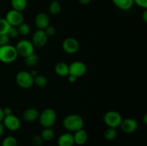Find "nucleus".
<instances>
[{
	"label": "nucleus",
	"mask_w": 147,
	"mask_h": 146,
	"mask_svg": "<svg viewBox=\"0 0 147 146\" xmlns=\"http://www.w3.org/2000/svg\"><path fill=\"white\" fill-rule=\"evenodd\" d=\"M63 125L67 130L70 132H76L83 129L84 121L81 116L76 114L69 115L66 116L63 121Z\"/></svg>",
	"instance_id": "obj_1"
},
{
	"label": "nucleus",
	"mask_w": 147,
	"mask_h": 146,
	"mask_svg": "<svg viewBox=\"0 0 147 146\" xmlns=\"http://www.w3.org/2000/svg\"><path fill=\"white\" fill-rule=\"evenodd\" d=\"M18 54L14 46L11 44L0 46V61L3 63L9 64L15 61Z\"/></svg>",
	"instance_id": "obj_2"
},
{
	"label": "nucleus",
	"mask_w": 147,
	"mask_h": 146,
	"mask_svg": "<svg viewBox=\"0 0 147 146\" xmlns=\"http://www.w3.org/2000/svg\"><path fill=\"white\" fill-rule=\"evenodd\" d=\"M57 115L53 109L47 108L43 110L39 115L40 123L43 127H52L55 124Z\"/></svg>",
	"instance_id": "obj_3"
},
{
	"label": "nucleus",
	"mask_w": 147,
	"mask_h": 146,
	"mask_svg": "<svg viewBox=\"0 0 147 146\" xmlns=\"http://www.w3.org/2000/svg\"><path fill=\"white\" fill-rule=\"evenodd\" d=\"M103 120H104L105 124L109 127L116 128L120 126L123 120H122L121 115L119 112L111 110V111L106 113V114L104 115V117H103Z\"/></svg>",
	"instance_id": "obj_4"
},
{
	"label": "nucleus",
	"mask_w": 147,
	"mask_h": 146,
	"mask_svg": "<svg viewBox=\"0 0 147 146\" xmlns=\"http://www.w3.org/2000/svg\"><path fill=\"white\" fill-rule=\"evenodd\" d=\"M16 82L22 88L27 89L34 84V77L30 72L27 71H20L16 75Z\"/></svg>",
	"instance_id": "obj_5"
},
{
	"label": "nucleus",
	"mask_w": 147,
	"mask_h": 146,
	"mask_svg": "<svg viewBox=\"0 0 147 146\" xmlns=\"http://www.w3.org/2000/svg\"><path fill=\"white\" fill-rule=\"evenodd\" d=\"M15 48L18 56H22L24 58L33 54L34 51V47L32 42L27 40H22L18 42Z\"/></svg>",
	"instance_id": "obj_6"
},
{
	"label": "nucleus",
	"mask_w": 147,
	"mask_h": 146,
	"mask_svg": "<svg viewBox=\"0 0 147 146\" xmlns=\"http://www.w3.org/2000/svg\"><path fill=\"white\" fill-rule=\"evenodd\" d=\"M5 19L8 21L11 27H18L24 22V16L21 11L11 9L7 13Z\"/></svg>",
	"instance_id": "obj_7"
},
{
	"label": "nucleus",
	"mask_w": 147,
	"mask_h": 146,
	"mask_svg": "<svg viewBox=\"0 0 147 146\" xmlns=\"http://www.w3.org/2000/svg\"><path fill=\"white\" fill-rule=\"evenodd\" d=\"M87 72V67L83 62L75 61L69 65V74L76 77V78L84 75Z\"/></svg>",
	"instance_id": "obj_8"
},
{
	"label": "nucleus",
	"mask_w": 147,
	"mask_h": 146,
	"mask_svg": "<svg viewBox=\"0 0 147 146\" xmlns=\"http://www.w3.org/2000/svg\"><path fill=\"white\" fill-rule=\"evenodd\" d=\"M2 123L4 127L11 131H17L21 127V123H20V119L13 114L4 116Z\"/></svg>",
	"instance_id": "obj_9"
},
{
	"label": "nucleus",
	"mask_w": 147,
	"mask_h": 146,
	"mask_svg": "<svg viewBox=\"0 0 147 146\" xmlns=\"http://www.w3.org/2000/svg\"><path fill=\"white\" fill-rule=\"evenodd\" d=\"M63 49L67 54H75L77 52L80 47L79 42L73 37H67L63 41Z\"/></svg>",
	"instance_id": "obj_10"
},
{
	"label": "nucleus",
	"mask_w": 147,
	"mask_h": 146,
	"mask_svg": "<svg viewBox=\"0 0 147 146\" xmlns=\"http://www.w3.org/2000/svg\"><path fill=\"white\" fill-rule=\"evenodd\" d=\"M47 39H48V37L45 34L44 30L37 29L33 34L32 43L34 47L40 48L45 45L47 42Z\"/></svg>",
	"instance_id": "obj_11"
},
{
	"label": "nucleus",
	"mask_w": 147,
	"mask_h": 146,
	"mask_svg": "<svg viewBox=\"0 0 147 146\" xmlns=\"http://www.w3.org/2000/svg\"><path fill=\"white\" fill-rule=\"evenodd\" d=\"M119 127L123 133H132L137 130L138 123L133 118H126L122 120Z\"/></svg>",
	"instance_id": "obj_12"
},
{
	"label": "nucleus",
	"mask_w": 147,
	"mask_h": 146,
	"mask_svg": "<svg viewBox=\"0 0 147 146\" xmlns=\"http://www.w3.org/2000/svg\"><path fill=\"white\" fill-rule=\"evenodd\" d=\"M34 23L38 29L44 30L48 25H50V18L45 13L40 12L36 15Z\"/></svg>",
	"instance_id": "obj_13"
},
{
	"label": "nucleus",
	"mask_w": 147,
	"mask_h": 146,
	"mask_svg": "<svg viewBox=\"0 0 147 146\" xmlns=\"http://www.w3.org/2000/svg\"><path fill=\"white\" fill-rule=\"evenodd\" d=\"M74 144L73 135L70 133H63L57 139L58 146H73Z\"/></svg>",
	"instance_id": "obj_14"
},
{
	"label": "nucleus",
	"mask_w": 147,
	"mask_h": 146,
	"mask_svg": "<svg viewBox=\"0 0 147 146\" xmlns=\"http://www.w3.org/2000/svg\"><path fill=\"white\" fill-rule=\"evenodd\" d=\"M39 115H40V113L38 110L35 108H28L22 114V118L24 121L29 122V123H32V122H34L39 118Z\"/></svg>",
	"instance_id": "obj_15"
},
{
	"label": "nucleus",
	"mask_w": 147,
	"mask_h": 146,
	"mask_svg": "<svg viewBox=\"0 0 147 146\" xmlns=\"http://www.w3.org/2000/svg\"><path fill=\"white\" fill-rule=\"evenodd\" d=\"M73 138H74L75 144H77L78 145H83L86 143L88 140V134L86 131L83 129L78 130L75 132L73 135Z\"/></svg>",
	"instance_id": "obj_16"
},
{
	"label": "nucleus",
	"mask_w": 147,
	"mask_h": 146,
	"mask_svg": "<svg viewBox=\"0 0 147 146\" xmlns=\"http://www.w3.org/2000/svg\"><path fill=\"white\" fill-rule=\"evenodd\" d=\"M116 7L121 10L127 11L131 9L134 5V0H112Z\"/></svg>",
	"instance_id": "obj_17"
},
{
	"label": "nucleus",
	"mask_w": 147,
	"mask_h": 146,
	"mask_svg": "<svg viewBox=\"0 0 147 146\" xmlns=\"http://www.w3.org/2000/svg\"><path fill=\"white\" fill-rule=\"evenodd\" d=\"M55 72L60 77H67L69 75V65L65 62H60L55 65Z\"/></svg>",
	"instance_id": "obj_18"
},
{
	"label": "nucleus",
	"mask_w": 147,
	"mask_h": 146,
	"mask_svg": "<svg viewBox=\"0 0 147 146\" xmlns=\"http://www.w3.org/2000/svg\"><path fill=\"white\" fill-rule=\"evenodd\" d=\"M11 4L13 9L22 12L27 7V0H11Z\"/></svg>",
	"instance_id": "obj_19"
},
{
	"label": "nucleus",
	"mask_w": 147,
	"mask_h": 146,
	"mask_svg": "<svg viewBox=\"0 0 147 146\" xmlns=\"http://www.w3.org/2000/svg\"><path fill=\"white\" fill-rule=\"evenodd\" d=\"M54 130L52 127H45L44 130L42 131L40 136L44 141H50L54 137Z\"/></svg>",
	"instance_id": "obj_20"
},
{
	"label": "nucleus",
	"mask_w": 147,
	"mask_h": 146,
	"mask_svg": "<svg viewBox=\"0 0 147 146\" xmlns=\"http://www.w3.org/2000/svg\"><path fill=\"white\" fill-rule=\"evenodd\" d=\"M39 62V58L37 54L34 53L30 54L27 57H24V63L28 67H34L37 65Z\"/></svg>",
	"instance_id": "obj_21"
},
{
	"label": "nucleus",
	"mask_w": 147,
	"mask_h": 146,
	"mask_svg": "<svg viewBox=\"0 0 147 146\" xmlns=\"http://www.w3.org/2000/svg\"><path fill=\"white\" fill-rule=\"evenodd\" d=\"M49 11L53 15H57L61 11V6L58 1L53 0L49 6Z\"/></svg>",
	"instance_id": "obj_22"
},
{
	"label": "nucleus",
	"mask_w": 147,
	"mask_h": 146,
	"mask_svg": "<svg viewBox=\"0 0 147 146\" xmlns=\"http://www.w3.org/2000/svg\"><path fill=\"white\" fill-rule=\"evenodd\" d=\"M47 83H48V80L45 76L37 74L36 77H34V84H35L37 87H44L47 86Z\"/></svg>",
	"instance_id": "obj_23"
},
{
	"label": "nucleus",
	"mask_w": 147,
	"mask_h": 146,
	"mask_svg": "<svg viewBox=\"0 0 147 146\" xmlns=\"http://www.w3.org/2000/svg\"><path fill=\"white\" fill-rule=\"evenodd\" d=\"M117 136V131L116 128L109 127L104 132V137L107 140H113Z\"/></svg>",
	"instance_id": "obj_24"
},
{
	"label": "nucleus",
	"mask_w": 147,
	"mask_h": 146,
	"mask_svg": "<svg viewBox=\"0 0 147 146\" xmlns=\"http://www.w3.org/2000/svg\"><path fill=\"white\" fill-rule=\"evenodd\" d=\"M11 25L5 19H0V34H7Z\"/></svg>",
	"instance_id": "obj_25"
},
{
	"label": "nucleus",
	"mask_w": 147,
	"mask_h": 146,
	"mask_svg": "<svg viewBox=\"0 0 147 146\" xmlns=\"http://www.w3.org/2000/svg\"><path fill=\"white\" fill-rule=\"evenodd\" d=\"M18 29L19 34H21L22 36H26L27 34H30V27L29 24H26V23H22L20 25L17 27Z\"/></svg>",
	"instance_id": "obj_26"
},
{
	"label": "nucleus",
	"mask_w": 147,
	"mask_h": 146,
	"mask_svg": "<svg viewBox=\"0 0 147 146\" xmlns=\"http://www.w3.org/2000/svg\"><path fill=\"white\" fill-rule=\"evenodd\" d=\"M1 146H17V139L12 136H8L3 140Z\"/></svg>",
	"instance_id": "obj_27"
},
{
	"label": "nucleus",
	"mask_w": 147,
	"mask_h": 146,
	"mask_svg": "<svg viewBox=\"0 0 147 146\" xmlns=\"http://www.w3.org/2000/svg\"><path fill=\"white\" fill-rule=\"evenodd\" d=\"M7 35L9 37V38H17L20 34H19L18 29L17 27H11L9 30Z\"/></svg>",
	"instance_id": "obj_28"
},
{
	"label": "nucleus",
	"mask_w": 147,
	"mask_h": 146,
	"mask_svg": "<svg viewBox=\"0 0 147 146\" xmlns=\"http://www.w3.org/2000/svg\"><path fill=\"white\" fill-rule=\"evenodd\" d=\"M44 31L48 37H53V36L55 35L56 33L55 28L54 26H53V25H48L45 29Z\"/></svg>",
	"instance_id": "obj_29"
},
{
	"label": "nucleus",
	"mask_w": 147,
	"mask_h": 146,
	"mask_svg": "<svg viewBox=\"0 0 147 146\" xmlns=\"http://www.w3.org/2000/svg\"><path fill=\"white\" fill-rule=\"evenodd\" d=\"M43 141L44 140H42L40 135H34L32 140V143H33L34 146H41L42 145Z\"/></svg>",
	"instance_id": "obj_30"
},
{
	"label": "nucleus",
	"mask_w": 147,
	"mask_h": 146,
	"mask_svg": "<svg viewBox=\"0 0 147 146\" xmlns=\"http://www.w3.org/2000/svg\"><path fill=\"white\" fill-rule=\"evenodd\" d=\"M9 42V37L7 34H0V46L7 45Z\"/></svg>",
	"instance_id": "obj_31"
},
{
	"label": "nucleus",
	"mask_w": 147,
	"mask_h": 146,
	"mask_svg": "<svg viewBox=\"0 0 147 146\" xmlns=\"http://www.w3.org/2000/svg\"><path fill=\"white\" fill-rule=\"evenodd\" d=\"M134 3L139 6L141 8L146 9L147 8V0H134Z\"/></svg>",
	"instance_id": "obj_32"
},
{
	"label": "nucleus",
	"mask_w": 147,
	"mask_h": 146,
	"mask_svg": "<svg viewBox=\"0 0 147 146\" xmlns=\"http://www.w3.org/2000/svg\"><path fill=\"white\" fill-rule=\"evenodd\" d=\"M3 112H4V116H7V115H9L12 114V110H11L10 107H5L4 109H3Z\"/></svg>",
	"instance_id": "obj_33"
},
{
	"label": "nucleus",
	"mask_w": 147,
	"mask_h": 146,
	"mask_svg": "<svg viewBox=\"0 0 147 146\" xmlns=\"http://www.w3.org/2000/svg\"><path fill=\"white\" fill-rule=\"evenodd\" d=\"M76 80H77V78H76V77H74V76L70 75V74H69L68 75V80L70 82H71V83L75 82L76 81Z\"/></svg>",
	"instance_id": "obj_34"
},
{
	"label": "nucleus",
	"mask_w": 147,
	"mask_h": 146,
	"mask_svg": "<svg viewBox=\"0 0 147 146\" xmlns=\"http://www.w3.org/2000/svg\"><path fill=\"white\" fill-rule=\"evenodd\" d=\"M4 118V114L3 112V109L0 107V123H2L3 120Z\"/></svg>",
	"instance_id": "obj_35"
},
{
	"label": "nucleus",
	"mask_w": 147,
	"mask_h": 146,
	"mask_svg": "<svg viewBox=\"0 0 147 146\" xmlns=\"http://www.w3.org/2000/svg\"><path fill=\"white\" fill-rule=\"evenodd\" d=\"M79 1V3L83 5H86V4H88L90 2L91 0H78Z\"/></svg>",
	"instance_id": "obj_36"
},
{
	"label": "nucleus",
	"mask_w": 147,
	"mask_h": 146,
	"mask_svg": "<svg viewBox=\"0 0 147 146\" xmlns=\"http://www.w3.org/2000/svg\"><path fill=\"white\" fill-rule=\"evenodd\" d=\"M4 132V126L2 123H0V137L3 135Z\"/></svg>",
	"instance_id": "obj_37"
},
{
	"label": "nucleus",
	"mask_w": 147,
	"mask_h": 146,
	"mask_svg": "<svg viewBox=\"0 0 147 146\" xmlns=\"http://www.w3.org/2000/svg\"><path fill=\"white\" fill-rule=\"evenodd\" d=\"M142 18L144 22H147V10L145 9V11H144L143 14H142Z\"/></svg>",
	"instance_id": "obj_38"
},
{
	"label": "nucleus",
	"mask_w": 147,
	"mask_h": 146,
	"mask_svg": "<svg viewBox=\"0 0 147 146\" xmlns=\"http://www.w3.org/2000/svg\"><path fill=\"white\" fill-rule=\"evenodd\" d=\"M30 74H31V75L33 77H36V76L37 75V70H32V71H31V72H30Z\"/></svg>",
	"instance_id": "obj_39"
},
{
	"label": "nucleus",
	"mask_w": 147,
	"mask_h": 146,
	"mask_svg": "<svg viewBox=\"0 0 147 146\" xmlns=\"http://www.w3.org/2000/svg\"><path fill=\"white\" fill-rule=\"evenodd\" d=\"M144 122L145 124L147 123V115L145 114L144 116Z\"/></svg>",
	"instance_id": "obj_40"
},
{
	"label": "nucleus",
	"mask_w": 147,
	"mask_h": 146,
	"mask_svg": "<svg viewBox=\"0 0 147 146\" xmlns=\"http://www.w3.org/2000/svg\"><path fill=\"white\" fill-rule=\"evenodd\" d=\"M55 1H60V0H55Z\"/></svg>",
	"instance_id": "obj_41"
}]
</instances>
